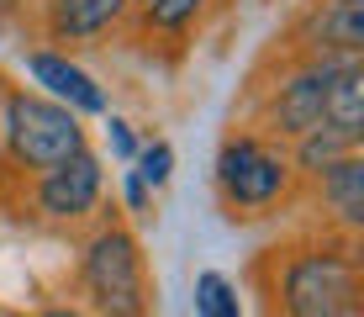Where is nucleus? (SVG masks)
<instances>
[{"instance_id":"nucleus-1","label":"nucleus","mask_w":364,"mask_h":317,"mask_svg":"<svg viewBox=\"0 0 364 317\" xmlns=\"http://www.w3.org/2000/svg\"><path fill=\"white\" fill-rule=\"evenodd\" d=\"M0 143L21 170L43 175L53 164H64L74 154H85V127L80 111H69L64 100H48L32 90H11L6 111H0Z\"/></svg>"},{"instance_id":"nucleus-2","label":"nucleus","mask_w":364,"mask_h":317,"mask_svg":"<svg viewBox=\"0 0 364 317\" xmlns=\"http://www.w3.org/2000/svg\"><path fill=\"white\" fill-rule=\"evenodd\" d=\"M285 317H364L359 264L338 249H317L285 264Z\"/></svg>"},{"instance_id":"nucleus-3","label":"nucleus","mask_w":364,"mask_h":317,"mask_svg":"<svg viewBox=\"0 0 364 317\" xmlns=\"http://www.w3.org/2000/svg\"><path fill=\"white\" fill-rule=\"evenodd\" d=\"M85 286H90L95 307L106 317H143L148 296H143V254H137L132 233L106 227L90 249H85Z\"/></svg>"},{"instance_id":"nucleus-4","label":"nucleus","mask_w":364,"mask_h":317,"mask_svg":"<svg viewBox=\"0 0 364 317\" xmlns=\"http://www.w3.org/2000/svg\"><path fill=\"white\" fill-rule=\"evenodd\" d=\"M217 185H222L228 207L259 212V207L285 196L291 164H285V154H274L269 143H259V137H228L217 154Z\"/></svg>"},{"instance_id":"nucleus-5","label":"nucleus","mask_w":364,"mask_h":317,"mask_svg":"<svg viewBox=\"0 0 364 317\" xmlns=\"http://www.w3.org/2000/svg\"><path fill=\"white\" fill-rule=\"evenodd\" d=\"M338 63H348V53H322L311 69H301L280 85V95H274V106H269L274 132L301 137V132H311V127H322V90H328V74Z\"/></svg>"},{"instance_id":"nucleus-6","label":"nucleus","mask_w":364,"mask_h":317,"mask_svg":"<svg viewBox=\"0 0 364 317\" xmlns=\"http://www.w3.org/2000/svg\"><path fill=\"white\" fill-rule=\"evenodd\" d=\"M95 201H100V164H95V154H74L64 164H53V170H43V180H37V207H43L48 217H58V222L85 217Z\"/></svg>"},{"instance_id":"nucleus-7","label":"nucleus","mask_w":364,"mask_h":317,"mask_svg":"<svg viewBox=\"0 0 364 317\" xmlns=\"http://www.w3.org/2000/svg\"><path fill=\"white\" fill-rule=\"evenodd\" d=\"M27 69H32V80L48 85V95L64 100L69 111H106V95H100V85L80 69V63H69V58H58V53H32Z\"/></svg>"},{"instance_id":"nucleus-8","label":"nucleus","mask_w":364,"mask_h":317,"mask_svg":"<svg viewBox=\"0 0 364 317\" xmlns=\"http://www.w3.org/2000/svg\"><path fill=\"white\" fill-rule=\"evenodd\" d=\"M301 37H306L311 48H322V53L359 58V48H364V6H333V0H322V6L301 21Z\"/></svg>"},{"instance_id":"nucleus-9","label":"nucleus","mask_w":364,"mask_h":317,"mask_svg":"<svg viewBox=\"0 0 364 317\" xmlns=\"http://www.w3.org/2000/svg\"><path fill=\"white\" fill-rule=\"evenodd\" d=\"M122 11H127V0H48V32L58 43H85V37L117 27Z\"/></svg>"},{"instance_id":"nucleus-10","label":"nucleus","mask_w":364,"mask_h":317,"mask_svg":"<svg viewBox=\"0 0 364 317\" xmlns=\"http://www.w3.org/2000/svg\"><path fill=\"white\" fill-rule=\"evenodd\" d=\"M322 127H338L343 137L359 143V132H364V69H359V58L338 63V69L328 74V90H322Z\"/></svg>"},{"instance_id":"nucleus-11","label":"nucleus","mask_w":364,"mask_h":317,"mask_svg":"<svg viewBox=\"0 0 364 317\" xmlns=\"http://www.w3.org/2000/svg\"><path fill=\"white\" fill-rule=\"evenodd\" d=\"M317 175H322V201L338 212V222L359 227L364 222V159L343 154V159H333L328 170H317Z\"/></svg>"},{"instance_id":"nucleus-12","label":"nucleus","mask_w":364,"mask_h":317,"mask_svg":"<svg viewBox=\"0 0 364 317\" xmlns=\"http://www.w3.org/2000/svg\"><path fill=\"white\" fill-rule=\"evenodd\" d=\"M354 154V137H343L338 127H311V132L296 137V164L301 170H328L333 159Z\"/></svg>"},{"instance_id":"nucleus-13","label":"nucleus","mask_w":364,"mask_h":317,"mask_svg":"<svg viewBox=\"0 0 364 317\" xmlns=\"http://www.w3.org/2000/svg\"><path fill=\"white\" fill-rule=\"evenodd\" d=\"M196 312L200 317H237V296H232V286L222 281V275H200L196 281Z\"/></svg>"},{"instance_id":"nucleus-14","label":"nucleus","mask_w":364,"mask_h":317,"mask_svg":"<svg viewBox=\"0 0 364 317\" xmlns=\"http://www.w3.org/2000/svg\"><path fill=\"white\" fill-rule=\"evenodd\" d=\"M200 6H206V0H148V27H159V32H185V27L200 16Z\"/></svg>"},{"instance_id":"nucleus-15","label":"nucleus","mask_w":364,"mask_h":317,"mask_svg":"<svg viewBox=\"0 0 364 317\" xmlns=\"http://www.w3.org/2000/svg\"><path fill=\"white\" fill-rule=\"evenodd\" d=\"M132 164H137V170H132L137 180L159 190V185H169V175H174V148H169V143H148Z\"/></svg>"},{"instance_id":"nucleus-16","label":"nucleus","mask_w":364,"mask_h":317,"mask_svg":"<svg viewBox=\"0 0 364 317\" xmlns=\"http://www.w3.org/2000/svg\"><path fill=\"white\" fill-rule=\"evenodd\" d=\"M106 137H111V154H117V159H137V143H132V127L127 122H122V117H111V127H106Z\"/></svg>"},{"instance_id":"nucleus-17","label":"nucleus","mask_w":364,"mask_h":317,"mask_svg":"<svg viewBox=\"0 0 364 317\" xmlns=\"http://www.w3.org/2000/svg\"><path fill=\"white\" fill-rule=\"evenodd\" d=\"M127 207L132 212H148V185L137 180V175H127Z\"/></svg>"},{"instance_id":"nucleus-18","label":"nucleus","mask_w":364,"mask_h":317,"mask_svg":"<svg viewBox=\"0 0 364 317\" xmlns=\"http://www.w3.org/2000/svg\"><path fill=\"white\" fill-rule=\"evenodd\" d=\"M37 317H80L74 307H48V312H37Z\"/></svg>"},{"instance_id":"nucleus-19","label":"nucleus","mask_w":364,"mask_h":317,"mask_svg":"<svg viewBox=\"0 0 364 317\" xmlns=\"http://www.w3.org/2000/svg\"><path fill=\"white\" fill-rule=\"evenodd\" d=\"M11 11H16V0H0V16H11Z\"/></svg>"},{"instance_id":"nucleus-20","label":"nucleus","mask_w":364,"mask_h":317,"mask_svg":"<svg viewBox=\"0 0 364 317\" xmlns=\"http://www.w3.org/2000/svg\"><path fill=\"white\" fill-rule=\"evenodd\" d=\"M333 6H364V0H333Z\"/></svg>"},{"instance_id":"nucleus-21","label":"nucleus","mask_w":364,"mask_h":317,"mask_svg":"<svg viewBox=\"0 0 364 317\" xmlns=\"http://www.w3.org/2000/svg\"><path fill=\"white\" fill-rule=\"evenodd\" d=\"M0 317H11V312H0Z\"/></svg>"}]
</instances>
